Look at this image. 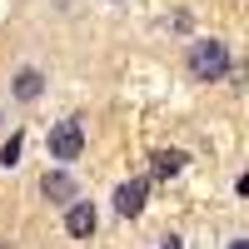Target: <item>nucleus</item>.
I'll list each match as a JSON object with an SVG mask.
<instances>
[{
    "label": "nucleus",
    "mask_w": 249,
    "mask_h": 249,
    "mask_svg": "<svg viewBox=\"0 0 249 249\" xmlns=\"http://www.w3.org/2000/svg\"><path fill=\"white\" fill-rule=\"evenodd\" d=\"M190 75L195 80H224L230 75V50H224V40H195L190 45Z\"/></svg>",
    "instance_id": "obj_1"
},
{
    "label": "nucleus",
    "mask_w": 249,
    "mask_h": 249,
    "mask_svg": "<svg viewBox=\"0 0 249 249\" xmlns=\"http://www.w3.org/2000/svg\"><path fill=\"white\" fill-rule=\"evenodd\" d=\"M80 150H85V130H80V120H60L55 130H50V160L70 164V160H80Z\"/></svg>",
    "instance_id": "obj_2"
},
{
    "label": "nucleus",
    "mask_w": 249,
    "mask_h": 249,
    "mask_svg": "<svg viewBox=\"0 0 249 249\" xmlns=\"http://www.w3.org/2000/svg\"><path fill=\"white\" fill-rule=\"evenodd\" d=\"M95 224H100V214H95L90 199H70V204H65V234H70V239H90Z\"/></svg>",
    "instance_id": "obj_3"
},
{
    "label": "nucleus",
    "mask_w": 249,
    "mask_h": 249,
    "mask_svg": "<svg viewBox=\"0 0 249 249\" xmlns=\"http://www.w3.org/2000/svg\"><path fill=\"white\" fill-rule=\"evenodd\" d=\"M144 199H150V179H124L120 190H115V210H120L124 219H135V214L144 210Z\"/></svg>",
    "instance_id": "obj_4"
},
{
    "label": "nucleus",
    "mask_w": 249,
    "mask_h": 249,
    "mask_svg": "<svg viewBox=\"0 0 249 249\" xmlns=\"http://www.w3.org/2000/svg\"><path fill=\"white\" fill-rule=\"evenodd\" d=\"M40 195L55 199V204H70L75 199V179L65 170H45V175H40Z\"/></svg>",
    "instance_id": "obj_5"
},
{
    "label": "nucleus",
    "mask_w": 249,
    "mask_h": 249,
    "mask_svg": "<svg viewBox=\"0 0 249 249\" xmlns=\"http://www.w3.org/2000/svg\"><path fill=\"white\" fill-rule=\"evenodd\" d=\"M10 90H15V100H40V95H45V75H40V70H15V80H10Z\"/></svg>",
    "instance_id": "obj_6"
},
{
    "label": "nucleus",
    "mask_w": 249,
    "mask_h": 249,
    "mask_svg": "<svg viewBox=\"0 0 249 249\" xmlns=\"http://www.w3.org/2000/svg\"><path fill=\"white\" fill-rule=\"evenodd\" d=\"M184 170V150H160L155 155V175L160 179H170V175H179Z\"/></svg>",
    "instance_id": "obj_7"
},
{
    "label": "nucleus",
    "mask_w": 249,
    "mask_h": 249,
    "mask_svg": "<svg viewBox=\"0 0 249 249\" xmlns=\"http://www.w3.org/2000/svg\"><path fill=\"white\" fill-rule=\"evenodd\" d=\"M20 155H25V135H10V140H5V155H0V164H20Z\"/></svg>",
    "instance_id": "obj_8"
},
{
    "label": "nucleus",
    "mask_w": 249,
    "mask_h": 249,
    "mask_svg": "<svg viewBox=\"0 0 249 249\" xmlns=\"http://www.w3.org/2000/svg\"><path fill=\"white\" fill-rule=\"evenodd\" d=\"M230 249H249V239H234V244H230Z\"/></svg>",
    "instance_id": "obj_9"
}]
</instances>
